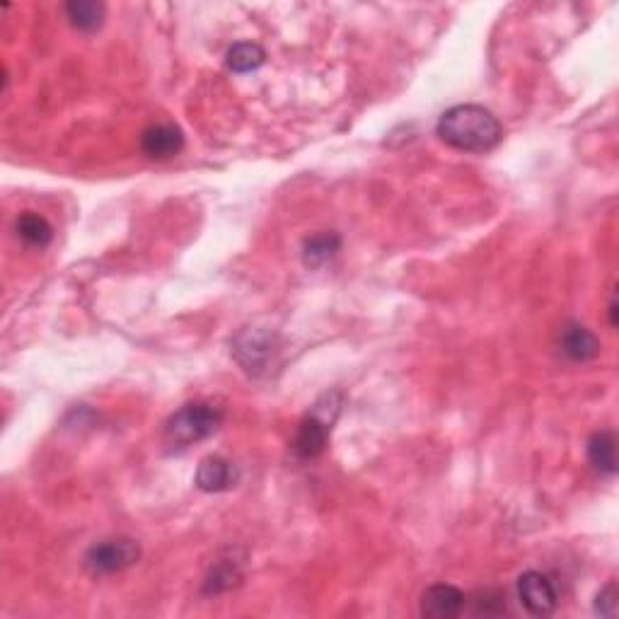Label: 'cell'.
I'll return each mask as SVG.
<instances>
[{
  "instance_id": "obj_1",
  "label": "cell",
  "mask_w": 619,
  "mask_h": 619,
  "mask_svg": "<svg viewBox=\"0 0 619 619\" xmlns=\"http://www.w3.org/2000/svg\"><path fill=\"white\" fill-rule=\"evenodd\" d=\"M438 136L450 148L465 153H489L501 143L503 129L499 119L479 104H457L441 114Z\"/></svg>"
},
{
  "instance_id": "obj_2",
  "label": "cell",
  "mask_w": 619,
  "mask_h": 619,
  "mask_svg": "<svg viewBox=\"0 0 619 619\" xmlns=\"http://www.w3.org/2000/svg\"><path fill=\"white\" fill-rule=\"evenodd\" d=\"M223 424V412L208 402L184 404L165 424V441L172 448H189V445L206 441Z\"/></svg>"
},
{
  "instance_id": "obj_3",
  "label": "cell",
  "mask_w": 619,
  "mask_h": 619,
  "mask_svg": "<svg viewBox=\"0 0 619 619\" xmlns=\"http://www.w3.org/2000/svg\"><path fill=\"white\" fill-rule=\"evenodd\" d=\"M341 409V395L339 392H329L312 407V412L300 421L295 428L293 450L295 455L303 460H315L327 450L329 433H332V424L337 421Z\"/></svg>"
},
{
  "instance_id": "obj_4",
  "label": "cell",
  "mask_w": 619,
  "mask_h": 619,
  "mask_svg": "<svg viewBox=\"0 0 619 619\" xmlns=\"http://www.w3.org/2000/svg\"><path fill=\"white\" fill-rule=\"evenodd\" d=\"M141 559V547L131 537H112L92 545L83 557V566L92 576H112L129 569Z\"/></svg>"
},
{
  "instance_id": "obj_5",
  "label": "cell",
  "mask_w": 619,
  "mask_h": 619,
  "mask_svg": "<svg viewBox=\"0 0 619 619\" xmlns=\"http://www.w3.org/2000/svg\"><path fill=\"white\" fill-rule=\"evenodd\" d=\"M518 598L520 605H523L532 617H549L559 605L554 581L547 574H542V571H525V574L518 578Z\"/></svg>"
},
{
  "instance_id": "obj_6",
  "label": "cell",
  "mask_w": 619,
  "mask_h": 619,
  "mask_svg": "<svg viewBox=\"0 0 619 619\" xmlns=\"http://www.w3.org/2000/svg\"><path fill=\"white\" fill-rule=\"evenodd\" d=\"M233 354L240 366L250 373H262L274 361L276 344L274 334L264 332V329H242L233 341Z\"/></svg>"
},
{
  "instance_id": "obj_7",
  "label": "cell",
  "mask_w": 619,
  "mask_h": 619,
  "mask_svg": "<svg viewBox=\"0 0 619 619\" xmlns=\"http://www.w3.org/2000/svg\"><path fill=\"white\" fill-rule=\"evenodd\" d=\"M465 593L450 583H436L421 595V615L428 619H455L465 610Z\"/></svg>"
},
{
  "instance_id": "obj_8",
  "label": "cell",
  "mask_w": 619,
  "mask_h": 619,
  "mask_svg": "<svg viewBox=\"0 0 619 619\" xmlns=\"http://www.w3.org/2000/svg\"><path fill=\"white\" fill-rule=\"evenodd\" d=\"M240 482V470L221 455H208L196 470V487L206 494H221Z\"/></svg>"
},
{
  "instance_id": "obj_9",
  "label": "cell",
  "mask_w": 619,
  "mask_h": 619,
  "mask_svg": "<svg viewBox=\"0 0 619 619\" xmlns=\"http://www.w3.org/2000/svg\"><path fill=\"white\" fill-rule=\"evenodd\" d=\"M184 133L175 124H153L141 133V150L150 160H170L182 153Z\"/></svg>"
},
{
  "instance_id": "obj_10",
  "label": "cell",
  "mask_w": 619,
  "mask_h": 619,
  "mask_svg": "<svg viewBox=\"0 0 619 619\" xmlns=\"http://www.w3.org/2000/svg\"><path fill=\"white\" fill-rule=\"evenodd\" d=\"M559 346L561 354L574 363L593 361V358L600 354L598 337H595L588 327L578 325V322H569V325L561 329Z\"/></svg>"
},
{
  "instance_id": "obj_11",
  "label": "cell",
  "mask_w": 619,
  "mask_h": 619,
  "mask_svg": "<svg viewBox=\"0 0 619 619\" xmlns=\"http://www.w3.org/2000/svg\"><path fill=\"white\" fill-rule=\"evenodd\" d=\"M588 460L600 474L617 472V441L612 431H598L588 441Z\"/></svg>"
},
{
  "instance_id": "obj_12",
  "label": "cell",
  "mask_w": 619,
  "mask_h": 619,
  "mask_svg": "<svg viewBox=\"0 0 619 619\" xmlns=\"http://www.w3.org/2000/svg\"><path fill=\"white\" fill-rule=\"evenodd\" d=\"M66 17L68 22L80 32H95L100 30L104 15H107V8L97 0H71L66 3Z\"/></svg>"
},
{
  "instance_id": "obj_13",
  "label": "cell",
  "mask_w": 619,
  "mask_h": 619,
  "mask_svg": "<svg viewBox=\"0 0 619 619\" xmlns=\"http://www.w3.org/2000/svg\"><path fill=\"white\" fill-rule=\"evenodd\" d=\"M15 230L17 237H20L25 245L39 247V250L54 240V228H51V223L34 211L22 213V216L15 221Z\"/></svg>"
},
{
  "instance_id": "obj_14",
  "label": "cell",
  "mask_w": 619,
  "mask_h": 619,
  "mask_svg": "<svg viewBox=\"0 0 619 619\" xmlns=\"http://www.w3.org/2000/svg\"><path fill=\"white\" fill-rule=\"evenodd\" d=\"M341 237L337 233H320L312 235L303 245V262L317 269V266L327 264L334 254L339 252Z\"/></svg>"
},
{
  "instance_id": "obj_15",
  "label": "cell",
  "mask_w": 619,
  "mask_h": 619,
  "mask_svg": "<svg viewBox=\"0 0 619 619\" xmlns=\"http://www.w3.org/2000/svg\"><path fill=\"white\" fill-rule=\"evenodd\" d=\"M266 54L259 44L240 42L228 51V68L235 73H252L259 66H264Z\"/></svg>"
},
{
  "instance_id": "obj_16",
  "label": "cell",
  "mask_w": 619,
  "mask_h": 619,
  "mask_svg": "<svg viewBox=\"0 0 619 619\" xmlns=\"http://www.w3.org/2000/svg\"><path fill=\"white\" fill-rule=\"evenodd\" d=\"M240 578V574H237L235 566H228V564H221L216 566V569L211 571V576L206 578V593H221V590H228L235 586V581Z\"/></svg>"
},
{
  "instance_id": "obj_17",
  "label": "cell",
  "mask_w": 619,
  "mask_h": 619,
  "mask_svg": "<svg viewBox=\"0 0 619 619\" xmlns=\"http://www.w3.org/2000/svg\"><path fill=\"white\" fill-rule=\"evenodd\" d=\"M482 595L487 598V603H484V600H474V612H477V615L496 617V615H503V612H506V598H503L501 593H494V590H484Z\"/></svg>"
},
{
  "instance_id": "obj_18",
  "label": "cell",
  "mask_w": 619,
  "mask_h": 619,
  "mask_svg": "<svg viewBox=\"0 0 619 619\" xmlns=\"http://www.w3.org/2000/svg\"><path fill=\"white\" fill-rule=\"evenodd\" d=\"M617 583H607V586L600 590L598 598H595V612L600 617H615L617 615Z\"/></svg>"
},
{
  "instance_id": "obj_19",
  "label": "cell",
  "mask_w": 619,
  "mask_h": 619,
  "mask_svg": "<svg viewBox=\"0 0 619 619\" xmlns=\"http://www.w3.org/2000/svg\"><path fill=\"white\" fill-rule=\"evenodd\" d=\"M610 325L617 327L619 325V317H617V300H612L610 303Z\"/></svg>"
}]
</instances>
